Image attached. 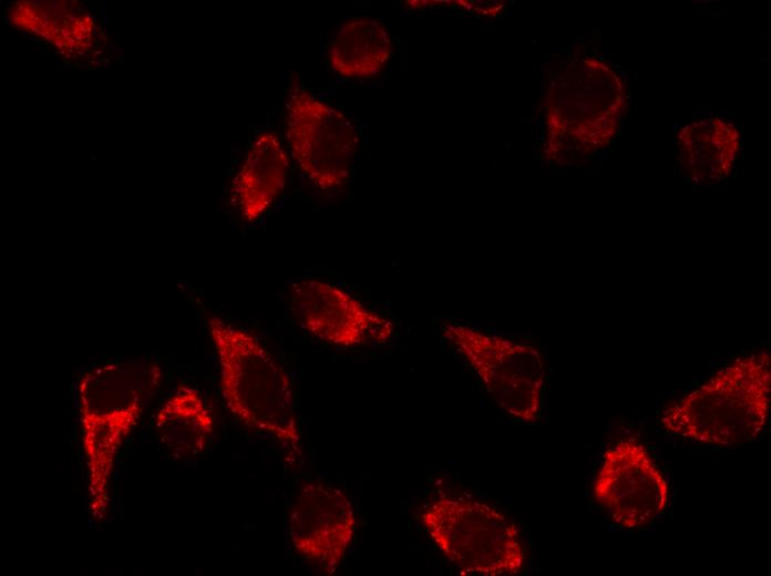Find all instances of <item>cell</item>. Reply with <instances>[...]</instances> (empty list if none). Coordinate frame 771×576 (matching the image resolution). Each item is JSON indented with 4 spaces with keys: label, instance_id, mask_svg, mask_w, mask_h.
Masks as SVG:
<instances>
[{
    "label": "cell",
    "instance_id": "4fadbf2b",
    "mask_svg": "<svg viewBox=\"0 0 771 576\" xmlns=\"http://www.w3.org/2000/svg\"><path fill=\"white\" fill-rule=\"evenodd\" d=\"M387 25L370 17L345 20L327 47L330 69L347 79L367 80L380 74L392 55Z\"/></svg>",
    "mask_w": 771,
    "mask_h": 576
},
{
    "label": "cell",
    "instance_id": "30bf717a",
    "mask_svg": "<svg viewBox=\"0 0 771 576\" xmlns=\"http://www.w3.org/2000/svg\"><path fill=\"white\" fill-rule=\"evenodd\" d=\"M288 171L289 153L280 135L259 132L230 186V200L245 222L254 223L270 209L286 186Z\"/></svg>",
    "mask_w": 771,
    "mask_h": 576
},
{
    "label": "cell",
    "instance_id": "8992f818",
    "mask_svg": "<svg viewBox=\"0 0 771 576\" xmlns=\"http://www.w3.org/2000/svg\"><path fill=\"white\" fill-rule=\"evenodd\" d=\"M284 121L291 156L310 183L322 192L346 185L359 147L351 120L296 81L289 85Z\"/></svg>",
    "mask_w": 771,
    "mask_h": 576
},
{
    "label": "cell",
    "instance_id": "6da1fadb",
    "mask_svg": "<svg viewBox=\"0 0 771 576\" xmlns=\"http://www.w3.org/2000/svg\"><path fill=\"white\" fill-rule=\"evenodd\" d=\"M163 369L148 358L106 361L88 368L76 384L88 503L95 522L105 518L119 454L156 392Z\"/></svg>",
    "mask_w": 771,
    "mask_h": 576
},
{
    "label": "cell",
    "instance_id": "277c9868",
    "mask_svg": "<svg viewBox=\"0 0 771 576\" xmlns=\"http://www.w3.org/2000/svg\"><path fill=\"white\" fill-rule=\"evenodd\" d=\"M420 522L436 549L464 575L515 576L525 570L527 552L518 525L487 502L441 494L423 507Z\"/></svg>",
    "mask_w": 771,
    "mask_h": 576
},
{
    "label": "cell",
    "instance_id": "8fae6325",
    "mask_svg": "<svg viewBox=\"0 0 771 576\" xmlns=\"http://www.w3.org/2000/svg\"><path fill=\"white\" fill-rule=\"evenodd\" d=\"M14 27L48 43L66 59H84L96 49L101 28L85 7L69 2L19 1L10 11Z\"/></svg>",
    "mask_w": 771,
    "mask_h": 576
},
{
    "label": "cell",
    "instance_id": "ba28073f",
    "mask_svg": "<svg viewBox=\"0 0 771 576\" xmlns=\"http://www.w3.org/2000/svg\"><path fill=\"white\" fill-rule=\"evenodd\" d=\"M292 312L300 327L327 344L351 349L379 346L393 335V322L343 288L317 278L292 281Z\"/></svg>",
    "mask_w": 771,
    "mask_h": 576
},
{
    "label": "cell",
    "instance_id": "7c38bea8",
    "mask_svg": "<svg viewBox=\"0 0 771 576\" xmlns=\"http://www.w3.org/2000/svg\"><path fill=\"white\" fill-rule=\"evenodd\" d=\"M214 429V414L205 398L187 383L179 384L167 395L154 418L158 441L176 459L203 454Z\"/></svg>",
    "mask_w": 771,
    "mask_h": 576
},
{
    "label": "cell",
    "instance_id": "5b68a950",
    "mask_svg": "<svg viewBox=\"0 0 771 576\" xmlns=\"http://www.w3.org/2000/svg\"><path fill=\"white\" fill-rule=\"evenodd\" d=\"M441 336L505 415L522 424L539 420L547 371L534 342L451 317L441 319Z\"/></svg>",
    "mask_w": 771,
    "mask_h": 576
},
{
    "label": "cell",
    "instance_id": "52a82bcc",
    "mask_svg": "<svg viewBox=\"0 0 771 576\" xmlns=\"http://www.w3.org/2000/svg\"><path fill=\"white\" fill-rule=\"evenodd\" d=\"M593 496L608 518L625 529H639L667 507L668 482L646 446L619 440L603 453Z\"/></svg>",
    "mask_w": 771,
    "mask_h": 576
},
{
    "label": "cell",
    "instance_id": "3957f363",
    "mask_svg": "<svg viewBox=\"0 0 771 576\" xmlns=\"http://www.w3.org/2000/svg\"><path fill=\"white\" fill-rule=\"evenodd\" d=\"M770 353L736 358L697 388L671 401L660 416L675 436L717 446L755 441L770 415Z\"/></svg>",
    "mask_w": 771,
    "mask_h": 576
},
{
    "label": "cell",
    "instance_id": "9c48e42d",
    "mask_svg": "<svg viewBox=\"0 0 771 576\" xmlns=\"http://www.w3.org/2000/svg\"><path fill=\"white\" fill-rule=\"evenodd\" d=\"M356 526L353 503L341 487L309 481L292 500L287 536L301 559L333 575L351 547Z\"/></svg>",
    "mask_w": 771,
    "mask_h": 576
},
{
    "label": "cell",
    "instance_id": "7a4b0ae2",
    "mask_svg": "<svg viewBox=\"0 0 771 576\" xmlns=\"http://www.w3.org/2000/svg\"><path fill=\"white\" fill-rule=\"evenodd\" d=\"M207 329L229 414L246 429L273 438L290 457H301L304 443L288 372L249 330L218 316L208 318Z\"/></svg>",
    "mask_w": 771,
    "mask_h": 576
}]
</instances>
